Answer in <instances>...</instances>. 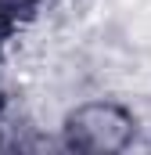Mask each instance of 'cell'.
I'll return each instance as SVG.
<instances>
[{
  "mask_svg": "<svg viewBox=\"0 0 151 155\" xmlns=\"http://www.w3.org/2000/svg\"><path fill=\"white\" fill-rule=\"evenodd\" d=\"M65 141L76 152H122L133 141V119L119 105L90 101L65 119Z\"/></svg>",
  "mask_w": 151,
  "mask_h": 155,
  "instance_id": "obj_1",
  "label": "cell"
}]
</instances>
